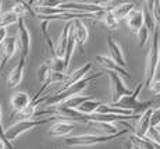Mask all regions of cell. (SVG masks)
I'll return each mask as SVG.
<instances>
[{
	"mask_svg": "<svg viewBox=\"0 0 160 149\" xmlns=\"http://www.w3.org/2000/svg\"><path fill=\"white\" fill-rule=\"evenodd\" d=\"M103 75H104V73H96V74H92V75H88V77H85L84 80L78 81L77 84L68 86V88L63 89V91H58L54 95L48 96V98H39L36 102H38V105L43 103V106H46V107L58 106L61 102L67 100V99H70V98H74V96H78V94H81L84 89L88 88L89 84H92L96 78L103 77Z\"/></svg>",
	"mask_w": 160,
	"mask_h": 149,
	"instance_id": "6da1fadb",
	"label": "cell"
},
{
	"mask_svg": "<svg viewBox=\"0 0 160 149\" xmlns=\"http://www.w3.org/2000/svg\"><path fill=\"white\" fill-rule=\"evenodd\" d=\"M142 86H143L142 82H138L137 88H135L130 95L121 98L120 102H117V103H114V105L110 103V106L122 109V110H128V111H131L132 114H142L143 111L148 110V109H152L155 100H146V102L138 100V95H139V92L142 91Z\"/></svg>",
	"mask_w": 160,
	"mask_h": 149,
	"instance_id": "7a4b0ae2",
	"label": "cell"
},
{
	"mask_svg": "<svg viewBox=\"0 0 160 149\" xmlns=\"http://www.w3.org/2000/svg\"><path fill=\"white\" fill-rule=\"evenodd\" d=\"M61 120L60 117H56V116H50V117H43V119H31V120H20L11 126L10 128L4 130V134H6V138H7L8 142H13L18 138L20 135H22L24 132L29 131V130L35 128V127H39V126H45V124H49V123H54V121H58Z\"/></svg>",
	"mask_w": 160,
	"mask_h": 149,
	"instance_id": "3957f363",
	"label": "cell"
},
{
	"mask_svg": "<svg viewBox=\"0 0 160 149\" xmlns=\"http://www.w3.org/2000/svg\"><path fill=\"white\" fill-rule=\"evenodd\" d=\"M160 64V36L159 31L156 29L153 32V38L150 41V48L146 56V64H145V84L146 86L155 80L156 73Z\"/></svg>",
	"mask_w": 160,
	"mask_h": 149,
	"instance_id": "277c9868",
	"label": "cell"
},
{
	"mask_svg": "<svg viewBox=\"0 0 160 149\" xmlns=\"http://www.w3.org/2000/svg\"><path fill=\"white\" fill-rule=\"evenodd\" d=\"M130 132V130L125 128L121 130L114 135H93V134H85V135H78V136H71V138L64 139V144L68 146H91V145H98V144H104V142L113 141V139L118 138L121 135H125Z\"/></svg>",
	"mask_w": 160,
	"mask_h": 149,
	"instance_id": "5b68a950",
	"label": "cell"
},
{
	"mask_svg": "<svg viewBox=\"0 0 160 149\" xmlns=\"http://www.w3.org/2000/svg\"><path fill=\"white\" fill-rule=\"evenodd\" d=\"M107 75L110 77V85H112V103L114 105L117 102H120V99L124 96L131 94V89L127 88L124 80L114 73H107Z\"/></svg>",
	"mask_w": 160,
	"mask_h": 149,
	"instance_id": "8992f818",
	"label": "cell"
},
{
	"mask_svg": "<svg viewBox=\"0 0 160 149\" xmlns=\"http://www.w3.org/2000/svg\"><path fill=\"white\" fill-rule=\"evenodd\" d=\"M93 61H95L96 64H99L100 67L106 68L107 73H114V74H118V75L121 77V78L124 77V78H127V80H134V78H132L131 74H128V73H127V70H124V68L118 67V66H117V64L114 63V61H113L110 57H107V56L98 54V56H95Z\"/></svg>",
	"mask_w": 160,
	"mask_h": 149,
	"instance_id": "52a82bcc",
	"label": "cell"
},
{
	"mask_svg": "<svg viewBox=\"0 0 160 149\" xmlns=\"http://www.w3.org/2000/svg\"><path fill=\"white\" fill-rule=\"evenodd\" d=\"M18 43H20V49H21V57L27 59L31 50V33L27 28L24 18L18 20Z\"/></svg>",
	"mask_w": 160,
	"mask_h": 149,
	"instance_id": "ba28073f",
	"label": "cell"
},
{
	"mask_svg": "<svg viewBox=\"0 0 160 149\" xmlns=\"http://www.w3.org/2000/svg\"><path fill=\"white\" fill-rule=\"evenodd\" d=\"M17 50V39L14 36H7L0 46V68H4L6 63L15 54Z\"/></svg>",
	"mask_w": 160,
	"mask_h": 149,
	"instance_id": "9c48e42d",
	"label": "cell"
},
{
	"mask_svg": "<svg viewBox=\"0 0 160 149\" xmlns=\"http://www.w3.org/2000/svg\"><path fill=\"white\" fill-rule=\"evenodd\" d=\"M107 46H109L110 59H112L118 67H121L125 70V67H127V59H125L121 46L113 39V36H107Z\"/></svg>",
	"mask_w": 160,
	"mask_h": 149,
	"instance_id": "30bf717a",
	"label": "cell"
},
{
	"mask_svg": "<svg viewBox=\"0 0 160 149\" xmlns=\"http://www.w3.org/2000/svg\"><path fill=\"white\" fill-rule=\"evenodd\" d=\"M92 67H93V63H87L85 66L77 68L75 71L70 73L68 75H67L66 81L63 82L64 85H63V88H61L60 91H63V89L68 88V86H71V85H74V84H77L78 81H81V80H84L85 77H88V74H89V71L92 70Z\"/></svg>",
	"mask_w": 160,
	"mask_h": 149,
	"instance_id": "8fae6325",
	"label": "cell"
},
{
	"mask_svg": "<svg viewBox=\"0 0 160 149\" xmlns=\"http://www.w3.org/2000/svg\"><path fill=\"white\" fill-rule=\"evenodd\" d=\"M152 113H153L152 109H148L146 111H143V113L141 114L139 119H138L137 126L132 130V131H134L132 135L138 136V138H145L148 131H149V128H150V117H152Z\"/></svg>",
	"mask_w": 160,
	"mask_h": 149,
	"instance_id": "7c38bea8",
	"label": "cell"
},
{
	"mask_svg": "<svg viewBox=\"0 0 160 149\" xmlns=\"http://www.w3.org/2000/svg\"><path fill=\"white\" fill-rule=\"evenodd\" d=\"M31 103V96L27 92H15L11 98V114L8 119H13L15 114H18L20 111H22L28 105Z\"/></svg>",
	"mask_w": 160,
	"mask_h": 149,
	"instance_id": "4fadbf2b",
	"label": "cell"
},
{
	"mask_svg": "<svg viewBox=\"0 0 160 149\" xmlns=\"http://www.w3.org/2000/svg\"><path fill=\"white\" fill-rule=\"evenodd\" d=\"M72 32H74V38H75V43L79 46L81 52H84V46L88 41V28L85 27V24L81 20H74L72 21Z\"/></svg>",
	"mask_w": 160,
	"mask_h": 149,
	"instance_id": "5bb4252c",
	"label": "cell"
},
{
	"mask_svg": "<svg viewBox=\"0 0 160 149\" xmlns=\"http://www.w3.org/2000/svg\"><path fill=\"white\" fill-rule=\"evenodd\" d=\"M127 25L130 28V31L132 33H137L141 28L143 27V14H142V8L141 7H135L134 10L130 11V14L125 17Z\"/></svg>",
	"mask_w": 160,
	"mask_h": 149,
	"instance_id": "9a60e30c",
	"label": "cell"
},
{
	"mask_svg": "<svg viewBox=\"0 0 160 149\" xmlns=\"http://www.w3.org/2000/svg\"><path fill=\"white\" fill-rule=\"evenodd\" d=\"M74 131V123L68 121V120H58L52 124V127L49 128V135L52 136H67Z\"/></svg>",
	"mask_w": 160,
	"mask_h": 149,
	"instance_id": "2e32d148",
	"label": "cell"
},
{
	"mask_svg": "<svg viewBox=\"0 0 160 149\" xmlns=\"http://www.w3.org/2000/svg\"><path fill=\"white\" fill-rule=\"evenodd\" d=\"M71 25H72V21H68V23L64 25L63 31H61V33H60V36H58V39H57V43L54 45V57L63 59L64 52H66L67 42H68V35H70Z\"/></svg>",
	"mask_w": 160,
	"mask_h": 149,
	"instance_id": "e0dca14e",
	"label": "cell"
},
{
	"mask_svg": "<svg viewBox=\"0 0 160 149\" xmlns=\"http://www.w3.org/2000/svg\"><path fill=\"white\" fill-rule=\"evenodd\" d=\"M24 67H25V59L21 57L18 64L7 75V84L10 88H15V86H18L21 84V81H22V78H24Z\"/></svg>",
	"mask_w": 160,
	"mask_h": 149,
	"instance_id": "ac0fdd59",
	"label": "cell"
},
{
	"mask_svg": "<svg viewBox=\"0 0 160 149\" xmlns=\"http://www.w3.org/2000/svg\"><path fill=\"white\" fill-rule=\"evenodd\" d=\"M135 7H137V3L135 2L117 3L114 7L112 8V14H113V17H114L117 21H120V20H122V18L127 17V15L130 14V11L134 10Z\"/></svg>",
	"mask_w": 160,
	"mask_h": 149,
	"instance_id": "d6986e66",
	"label": "cell"
},
{
	"mask_svg": "<svg viewBox=\"0 0 160 149\" xmlns=\"http://www.w3.org/2000/svg\"><path fill=\"white\" fill-rule=\"evenodd\" d=\"M88 99H92V96L89 95H78V96H74V98H70L67 100L61 102L58 106L56 107H60V109H68V110H77L79 105H82L85 100Z\"/></svg>",
	"mask_w": 160,
	"mask_h": 149,
	"instance_id": "ffe728a7",
	"label": "cell"
},
{
	"mask_svg": "<svg viewBox=\"0 0 160 149\" xmlns=\"http://www.w3.org/2000/svg\"><path fill=\"white\" fill-rule=\"evenodd\" d=\"M102 103L103 102H100V100L88 99V100H85L82 105H79L78 109H77V111H79V113H82V114H87V116H89V114H95L98 110V107H99Z\"/></svg>",
	"mask_w": 160,
	"mask_h": 149,
	"instance_id": "44dd1931",
	"label": "cell"
},
{
	"mask_svg": "<svg viewBox=\"0 0 160 149\" xmlns=\"http://www.w3.org/2000/svg\"><path fill=\"white\" fill-rule=\"evenodd\" d=\"M98 20H99L100 23H103L104 25H106L107 29H110V31H114V29H117V27H118V21H117L116 18L113 17L112 10L102 11Z\"/></svg>",
	"mask_w": 160,
	"mask_h": 149,
	"instance_id": "7402d4cb",
	"label": "cell"
},
{
	"mask_svg": "<svg viewBox=\"0 0 160 149\" xmlns=\"http://www.w3.org/2000/svg\"><path fill=\"white\" fill-rule=\"evenodd\" d=\"M11 11H13V13L17 15L18 18H22V15H25L27 13L33 14L32 7L29 6L28 2H17V3H14V6L11 7ZM33 15H35V14H33Z\"/></svg>",
	"mask_w": 160,
	"mask_h": 149,
	"instance_id": "603a6c76",
	"label": "cell"
},
{
	"mask_svg": "<svg viewBox=\"0 0 160 149\" xmlns=\"http://www.w3.org/2000/svg\"><path fill=\"white\" fill-rule=\"evenodd\" d=\"M20 18L15 15L13 11H4V13L0 14V28H6L7 29L8 25H13V24H17Z\"/></svg>",
	"mask_w": 160,
	"mask_h": 149,
	"instance_id": "cb8c5ba5",
	"label": "cell"
},
{
	"mask_svg": "<svg viewBox=\"0 0 160 149\" xmlns=\"http://www.w3.org/2000/svg\"><path fill=\"white\" fill-rule=\"evenodd\" d=\"M48 63L49 68H50L52 73H58V74H66V68H64V63L63 59L58 57H52L50 60L46 61Z\"/></svg>",
	"mask_w": 160,
	"mask_h": 149,
	"instance_id": "d4e9b609",
	"label": "cell"
},
{
	"mask_svg": "<svg viewBox=\"0 0 160 149\" xmlns=\"http://www.w3.org/2000/svg\"><path fill=\"white\" fill-rule=\"evenodd\" d=\"M95 126H96L100 131L104 132L103 135H114V134H117V132L121 131V130H120V127L114 126L113 123H96Z\"/></svg>",
	"mask_w": 160,
	"mask_h": 149,
	"instance_id": "484cf974",
	"label": "cell"
},
{
	"mask_svg": "<svg viewBox=\"0 0 160 149\" xmlns=\"http://www.w3.org/2000/svg\"><path fill=\"white\" fill-rule=\"evenodd\" d=\"M137 35H138V43H139L141 48H143V46H145L146 43H148V41H149V36H150L149 31H148L146 28H145V25H143V27L137 32Z\"/></svg>",
	"mask_w": 160,
	"mask_h": 149,
	"instance_id": "4316f807",
	"label": "cell"
},
{
	"mask_svg": "<svg viewBox=\"0 0 160 149\" xmlns=\"http://www.w3.org/2000/svg\"><path fill=\"white\" fill-rule=\"evenodd\" d=\"M50 73H52V71H50V68H49L48 63H43L41 67L38 68V77H39V80H41L42 84L48 80V77H49V74H50Z\"/></svg>",
	"mask_w": 160,
	"mask_h": 149,
	"instance_id": "83f0119b",
	"label": "cell"
},
{
	"mask_svg": "<svg viewBox=\"0 0 160 149\" xmlns=\"http://www.w3.org/2000/svg\"><path fill=\"white\" fill-rule=\"evenodd\" d=\"M0 139L4 142V145H6V148H7V149H13V144L7 141V138H6V134H4V130H3V124H2V107H0Z\"/></svg>",
	"mask_w": 160,
	"mask_h": 149,
	"instance_id": "f1b7e54d",
	"label": "cell"
},
{
	"mask_svg": "<svg viewBox=\"0 0 160 149\" xmlns=\"http://www.w3.org/2000/svg\"><path fill=\"white\" fill-rule=\"evenodd\" d=\"M148 89H149L150 92H153L155 95H159L160 94V80H153V81L148 85Z\"/></svg>",
	"mask_w": 160,
	"mask_h": 149,
	"instance_id": "f546056e",
	"label": "cell"
},
{
	"mask_svg": "<svg viewBox=\"0 0 160 149\" xmlns=\"http://www.w3.org/2000/svg\"><path fill=\"white\" fill-rule=\"evenodd\" d=\"M7 38V29L6 28H0V46H2L3 41Z\"/></svg>",
	"mask_w": 160,
	"mask_h": 149,
	"instance_id": "4dcf8cb0",
	"label": "cell"
},
{
	"mask_svg": "<svg viewBox=\"0 0 160 149\" xmlns=\"http://www.w3.org/2000/svg\"><path fill=\"white\" fill-rule=\"evenodd\" d=\"M125 149H134V144H132V142L130 141L127 145H125Z\"/></svg>",
	"mask_w": 160,
	"mask_h": 149,
	"instance_id": "1f68e13d",
	"label": "cell"
},
{
	"mask_svg": "<svg viewBox=\"0 0 160 149\" xmlns=\"http://www.w3.org/2000/svg\"><path fill=\"white\" fill-rule=\"evenodd\" d=\"M0 149H7L6 148V145H4V142H3L2 139H0Z\"/></svg>",
	"mask_w": 160,
	"mask_h": 149,
	"instance_id": "d6a6232c",
	"label": "cell"
},
{
	"mask_svg": "<svg viewBox=\"0 0 160 149\" xmlns=\"http://www.w3.org/2000/svg\"><path fill=\"white\" fill-rule=\"evenodd\" d=\"M156 131H158V132H159V135H160V126L156 127Z\"/></svg>",
	"mask_w": 160,
	"mask_h": 149,
	"instance_id": "836d02e7",
	"label": "cell"
},
{
	"mask_svg": "<svg viewBox=\"0 0 160 149\" xmlns=\"http://www.w3.org/2000/svg\"><path fill=\"white\" fill-rule=\"evenodd\" d=\"M0 8H2V2H0Z\"/></svg>",
	"mask_w": 160,
	"mask_h": 149,
	"instance_id": "e575fe53",
	"label": "cell"
}]
</instances>
